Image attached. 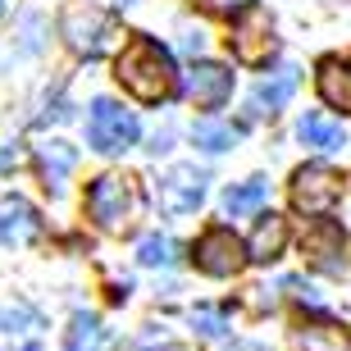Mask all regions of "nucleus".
Segmentation results:
<instances>
[{
	"label": "nucleus",
	"instance_id": "nucleus-1",
	"mask_svg": "<svg viewBox=\"0 0 351 351\" xmlns=\"http://www.w3.org/2000/svg\"><path fill=\"white\" fill-rule=\"evenodd\" d=\"M114 78H119V87L128 91L132 101L165 105L173 91H178V64H173L169 46H160L156 37L137 32V37H128V41H123V51H119Z\"/></svg>",
	"mask_w": 351,
	"mask_h": 351
},
{
	"label": "nucleus",
	"instance_id": "nucleus-2",
	"mask_svg": "<svg viewBox=\"0 0 351 351\" xmlns=\"http://www.w3.org/2000/svg\"><path fill=\"white\" fill-rule=\"evenodd\" d=\"M60 37H64V46L73 55L101 60V55H110L119 41H123V32H119L114 14H105L101 5L78 0V5H64V10H60Z\"/></svg>",
	"mask_w": 351,
	"mask_h": 351
},
{
	"label": "nucleus",
	"instance_id": "nucleus-3",
	"mask_svg": "<svg viewBox=\"0 0 351 351\" xmlns=\"http://www.w3.org/2000/svg\"><path fill=\"white\" fill-rule=\"evenodd\" d=\"M142 206V196L132 187V178L123 173H101V178H91L87 196H82V210H87V219L105 233H119V228H128L132 215Z\"/></svg>",
	"mask_w": 351,
	"mask_h": 351
},
{
	"label": "nucleus",
	"instance_id": "nucleus-4",
	"mask_svg": "<svg viewBox=\"0 0 351 351\" xmlns=\"http://www.w3.org/2000/svg\"><path fill=\"white\" fill-rule=\"evenodd\" d=\"M137 137H142V123H137V114H132L128 105L110 101V96L91 101L87 146L96 151V156H123V151H132V146H137Z\"/></svg>",
	"mask_w": 351,
	"mask_h": 351
},
{
	"label": "nucleus",
	"instance_id": "nucleus-5",
	"mask_svg": "<svg viewBox=\"0 0 351 351\" xmlns=\"http://www.w3.org/2000/svg\"><path fill=\"white\" fill-rule=\"evenodd\" d=\"M228 46H233V60L247 69H261L269 64L274 55V19L265 5L247 0L242 10L233 14V32H228Z\"/></svg>",
	"mask_w": 351,
	"mask_h": 351
},
{
	"label": "nucleus",
	"instance_id": "nucleus-6",
	"mask_svg": "<svg viewBox=\"0 0 351 351\" xmlns=\"http://www.w3.org/2000/svg\"><path fill=\"white\" fill-rule=\"evenodd\" d=\"M342 201V173L324 160H311L292 173V206L306 219H319V215H333V206Z\"/></svg>",
	"mask_w": 351,
	"mask_h": 351
},
{
	"label": "nucleus",
	"instance_id": "nucleus-7",
	"mask_svg": "<svg viewBox=\"0 0 351 351\" xmlns=\"http://www.w3.org/2000/svg\"><path fill=\"white\" fill-rule=\"evenodd\" d=\"M247 242L228 228V223H210L206 233L192 242V265L206 278H233V274H242V265H247Z\"/></svg>",
	"mask_w": 351,
	"mask_h": 351
},
{
	"label": "nucleus",
	"instance_id": "nucleus-8",
	"mask_svg": "<svg viewBox=\"0 0 351 351\" xmlns=\"http://www.w3.org/2000/svg\"><path fill=\"white\" fill-rule=\"evenodd\" d=\"M206 192H210V173L201 169V165H173V169H165L160 173V187H156V196H160V210L165 215H173V219H182V215H196L201 210V201H206Z\"/></svg>",
	"mask_w": 351,
	"mask_h": 351
},
{
	"label": "nucleus",
	"instance_id": "nucleus-9",
	"mask_svg": "<svg viewBox=\"0 0 351 351\" xmlns=\"http://www.w3.org/2000/svg\"><path fill=\"white\" fill-rule=\"evenodd\" d=\"M301 251H306V261H311V269L319 274H333V278H342V274L351 269V237L342 233L338 219H328V215H319V219L306 228V237H301Z\"/></svg>",
	"mask_w": 351,
	"mask_h": 351
},
{
	"label": "nucleus",
	"instance_id": "nucleus-10",
	"mask_svg": "<svg viewBox=\"0 0 351 351\" xmlns=\"http://www.w3.org/2000/svg\"><path fill=\"white\" fill-rule=\"evenodd\" d=\"M233 69L228 64H215V60H196L187 73H182V96L196 105V110H206V114H215V110H223V105L233 101Z\"/></svg>",
	"mask_w": 351,
	"mask_h": 351
},
{
	"label": "nucleus",
	"instance_id": "nucleus-11",
	"mask_svg": "<svg viewBox=\"0 0 351 351\" xmlns=\"http://www.w3.org/2000/svg\"><path fill=\"white\" fill-rule=\"evenodd\" d=\"M297 87H301V69H297V64H283V69H274V73H265V78L251 87L247 114H251V119H274V114H283L287 101L297 96Z\"/></svg>",
	"mask_w": 351,
	"mask_h": 351
},
{
	"label": "nucleus",
	"instance_id": "nucleus-12",
	"mask_svg": "<svg viewBox=\"0 0 351 351\" xmlns=\"http://www.w3.org/2000/svg\"><path fill=\"white\" fill-rule=\"evenodd\" d=\"M297 142L306 151H315V156H333V151L347 146V128L333 114H324V110H306L297 119Z\"/></svg>",
	"mask_w": 351,
	"mask_h": 351
},
{
	"label": "nucleus",
	"instance_id": "nucleus-13",
	"mask_svg": "<svg viewBox=\"0 0 351 351\" xmlns=\"http://www.w3.org/2000/svg\"><path fill=\"white\" fill-rule=\"evenodd\" d=\"M315 87H319V101L338 114H351V60L342 55H328L315 69Z\"/></svg>",
	"mask_w": 351,
	"mask_h": 351
},
{
	"label": "nucleus",
	"instance_id": "nucleus-14",
	"mask_svg": "<svg viewBox=\"0 0 351 351\" xmlns=\"http://www.w3.org/2000/svg\"><path fill=\"white\" fill-rule=\"evenodd\" d=\"M287 219L283 215H256V228H251V237H247V256H251V265H274L278 256L287 251Z\"/></svg>",
	"mask_w": 351,
	"mask_h": 351
},
{
	"label": "nucleus",
	"instance_id": "nucleus-15",
	"mask_svg": "<svg viewBox=\"0 0 351 351\" xmlns=\"http://www.w3.org/2000/svg\"><path fill=\"white\" fill-rule=\"evenodd\" d=\"M265 201H269V178H261V173H251V178L242 182H228L219 196V206L228 219H247V215H261Z\"/></svg>",
	"mask_w": 351,
	"mask_h": 351
},
{
	"label": "nucleus",
	"instance_id": "nucleus-16",
	"mask_svg": "<svg viewBox=\"0 0 351 351\" xmlns=\"http://www.w3.org/2000/svg\"><path fill=\"white\" fill-rule=\"evenodd\" d=\"M37 165H41V178H46V187L51 192H60L69 182V173L78 169V151L69 142H60V137H51V142L37 146Z\"/></svg>",
	"mask_w": 351,
	"mask_h": 351
},
{
	"label": "nucleus",
	"instance_id": "nucleus-17",
	"mask_svg": "<svg viewBox=\"0 0 351 351\" xmlns=\"http://www.w3.org/2000/svg\"><path fill=\"white\" fill-rule=\"evenodd\" d=\"M41 233V219L27 201H10L0 210V247H14V242H27V237Z\"/></svg>",
	"mask_w": 351,
	"mask_h": 351
},
{
	"label": "nucleus",
	"instance_id": "nucleus-18",
	"mask_svg": "<svg viewBox=\"0 0 351 351\" xmlns=\"http://www.w3.org/2000/svg\"><path fill=\"white\" fill-rule=\"evenodd\" d=\"M237 137H242V128H233V123H223V119L206 114L192 123V142L206 151V156H223V151H233Z\"/></svg>",
	"mask_w": 351,
	"mask_h": 351
},
{
	"label": "nucleus",
	"instance_id": "nucleus-19",
	"mask_svg": "<svg viewBox=\"0 0 351 351\" xmlns=\"http://www.w3.org/2000/svg\"><path fill=\"white\" fill-rule=\"evenodd\" d=\"M297 351H351V338H347L342 324L319 319V324H301L297 328Z\"/></svg>",
	"mask_w": 351,
	"mask_h": 351
},
{
	"label": "nucleus",
	"instance_id": "nucleus-20",
	"mask_svg": "<svg viewBox=\"0 0 351 351\" xmlns=\"http://www.w3.org/2000/svg\"><path fill=\"white\" fill-rule=\"evenodd\" d=\"M64 351H105V324L96 315L78 311L69 319V333H64Z\"/></svg>",
	"mask_w": 351,
	"mask_h": 351
},
{
	"label": "nucleus",
	"instance_id": "nucleus-21",
	"mask_svg": "<svg viewBox=\"0 0 351 351\" xmlns=\"http://www.w3.org/2000/svg\"><path fill=\"white\" fill-rule=\"evenodd\" d=\"M187 319H192V333L206 338V342H219V338L233 333V315H228V306H196Z\"/></svg>",
	"mask_w": 351,
	"mask_h": 351
},
{
	"label": "nucleus",
	"instance_id": "nucleus-22",
	"mask_svg": "<svg viewBox=\"0 0 351 351\" xmlns=\"http://www.w3.org/2000/svg\"><path fill=\"white\" fill-rule=\"evenodd\" d=\"M137 261H142L146 269H173V265H178V242H173L169 233H146L142 242H137Z\"/></svg>",
	"mask_w": 351,
	"mask_h": 351
},
{
	"label": "nucleus",
	"instance_id": "nucleus-23",
	"mask_svg": "<svg viewBox=\"0 0 351 351\" xmlns=\"http://www.w3.org/2000/svg\"><path fill=\"white\" fill-rule=\"evenodd\" d=\"M41 46H46V19H41V14H27L23 27H19V37L10 41V51H5V55L27 60V55H41Z\"/></svg>",
	"mask_w": 351,
	"mask_h": 351
},
{
	"label": "nucleus",
	"instance_id": "nucleus-24",
	"mask_svg": "<svg viewBox=\"0 0 351 351\" xmlns=\"http://www.w3.org/2000/svg\"><path fill=\"white\" fill-rule=\"evenodd\" d=\"M41 315L27 311V306H0V333L5 338H23V333H37Z\"/></svg>",
	"mask_w": 351,
	"mask_h": 351
},
{
	"label": "nucleus",
	"instance_id": "nucleus-25",
	"mask_svg": "<svg viewBox=\"0 0 351 351\" xmlns=\"http://www.w3.org/2000/svg\"><path fill=\"white\" fill-rule=\"evenodd\" d=\"M128 351H182V347L169 338V333H165V328H146L142 338H132Z\"/></svg>",
	"mask_w": 351,
	"mask_h": 351
},
{
	"label": "nucleus",
	"instance_id": "nucleus-26",
	"mask_svg": "<svg viewBox=\"0 0 351 351\" xmlns=\"http://www.w3.org/2000/svg\"><path fill=\"white\" fill-rule=\"evenodd\" d=\"M182 51H187V55H201V51H206V32H201V27H196V32H187V37H182Z\"/></svg>",
	"mask_w": 351,
	"mask_h": 351
},
{
	"label": "nucleus",
	"instance_id": "nucleus-27",
	"mask_svg": "<svg viewBox=\"0 0 351 351\" xmlns=\"http://www.w3.org/2000/svg\"><path fill=\"white\" fill-rule=\"evenodd\" d=\"M219 351H269L265 342H251V338H233V342H223Z\"/></svg>",
	"mask_w": 351,
	"mask_h": 351
},
{
	"label": "nucleus",
	"instance_id": "nucleus-28",
	"mask_svg": "<svg viewBox=\"0 0 351 351\" xmlns=\"http://www.w3.org/2000/svg\"><path fill=\"white\" fill-rule=\"evenodd\" d=\"M169 142H173V132L165 128V132H156V137H151V146H146V151H151V156H165V151H169Z\"/></svg>",
	"mask_w": 351,
	"mask_h": 351
},
{
	"label": "nucleus",
	"instance_id": "nucleus-29",
	"mask_svg": "<svg viewBox=\"0 0 351 351\" xmlns=\"http://www.w3.org/2000/svg\"><path fill=\"white\" fill-rule=\"evenodd\" d=\"M114 5H137V0H114Z\"/></svg>",
	"mask_w": 351,
	"mask_h": 351
},
{
	"label": "nucleus",
	"instance_id": "nucleus-30",
	"mask_svg": "<svg viewBox=\"0 0 351 351\" xmlns=\"http://www.w3.org/2000/svg\"><path fill=\"white\" fill-rule=\"evenodd\" d=\"M0 14H5V0H0Z\"/></svg>",
	"mask_w": 351,
	"mask_h": 351
}]
</instances>
